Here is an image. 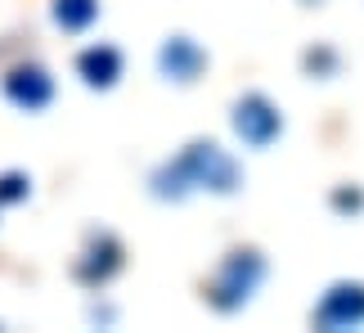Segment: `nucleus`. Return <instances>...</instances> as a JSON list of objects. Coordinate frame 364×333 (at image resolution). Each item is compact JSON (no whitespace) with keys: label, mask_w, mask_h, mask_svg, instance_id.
<instances>
[{"label":"nucleus","mask_w":364,"mask_h":333,"mask_svg":"<svg viewBox=\"0 0 364 333\" xmlns=\"http://www.w3.org/2000/svg\"><path fill=\"white\" fill-rule=\"evenodd\" d=\"M176 176L193 180V185H212V189H234V180H239V166H234L225 154H220L216 144H193L185 162L176 166Z\"/></svg>","instance_id":"f257e3e1"},{"label":"nucleus","mask_w":364,"mask_h":333,"mask_svg":"<svg viewBox=\"0 0 364 333\" xmlns=\"http://www.w3.org/2000/svg\"><path fill=\"white\" fill-rule=\"evenodd\" d=\"M257 275H261V266H257V257H230L225 261V270H220V280L212 284V302L216 307H239V302L247 297V288L257 284Z\"/></svg>","instance_id":"f03ea898"},{"label":"nucleus","mask_w":364,"mask_h":333,"mask_svg":"<svg viewBox=\"0 0 364 333\" xmlns=\"http://www.w3.org/2000/svg\"><path fill=\"white\" fill-rule=\"evenodd\" d=\"M234 127H239L243 140L265 144V140L279 131V113H270V104H265V100H243V104H239V117H234Z\"/></svg>","instance_id":"7ed1b4c3"},{"label":"nucleus","mask_w":364,"mask_h":333,"mask_svg":"<svg viewBox=\"0 0 364 333\" xmlns=\"http://www.w3.org/2000/svg\"><path fill=\"white\" fill-rule=\"evenodd\" d=\"M5 95L23 108H41L50 100V77L41 73V68H18V73L5 77Z\"/></svg>","instance_id":"20e7f679"},{"label":"nucleus","mask_w":364,"mask_h":333,"mask_svg":"<svg viewBox=\"0 0 364 333\" xmlns=\"http://www.w3.org/2000/svg\"><path fill=\"white\" fill-rule=\"evenodd\" d=\"M81 77L90 81V86H108V81L117 77V68H122V59H117V50H108V46H95V50H86L81 54Z\"/></svg>","instance_id":"39448f33"},{"label":"nucleus","mask_w":364,"mask_h":333,"mask_svg":"<svg viewBox=\"0 0 364 333\" xmlns=\"http://www.w3.org/2000/svg\"><path fill=\"white\" fill-rule=\"evenodd\" d=\"M162 68H166V73H171L176 81H189V77L203 68V54L193 50L189 41H171V46L162 50Z\"/></svg>","instance_id":"423d86ee"},{"label":"nucleus","mask_w":364,"mask_h":333,"mask_svg":"<svg viewBox=\"0 0 364 333\" xmlns=\"http://www.w3.org/2000/svg\"><path fill=\"white\" fill-rule=\"evenodd\" d=\"M54 18H59V27L77 32L95 18V0H54Z\"/></svg>","instance_id":"0eeeda50"},{"label":"nucleus","mask_w":364,"mask_h":333,"mask_svg":"<svg viewBox=\"0 0 364 333\" xmlns=\"http://www.w3.org/2000/svg\"><path fill=\"white\" fill-rule=\"evenodd\" d=\"M342 315H346V320H355V315H364V297H346V293H338V297H333L328 307H324V315H319V320H324V324H333V320H342Z\"/></svg>","instance_id":"6e6552de"},{"label":"nucleus","mask_w":364,"mask_h":333,"mask_svg":"<svg viewBox=\"0 0 364 333\" xmlns=\"http://www.w3.org/2000/svg\"><path fill=\"white\" fill-rule=\"evenodd\" d=\"M27 194V180L23 176H0V203H14Z\"/></svg>","instance_id":"1a4fd4ad"}]
</instances>
